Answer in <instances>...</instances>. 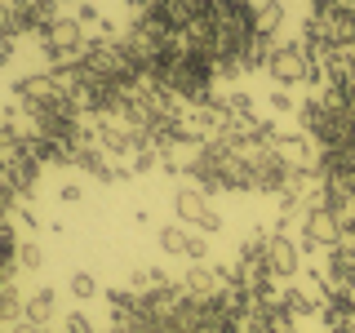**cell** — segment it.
<instances>
[{
    "instance_id": "cell-1",
    "label": "cell",
    "mask_w": 355,
    "mask_h": 333,
    "mask_svg": "<svg viewBox=\"0 0 355 333\" xmlns=\"http://www.w3.org/2000/svg\"><path fill=\"white\" fill-rule=\"evenodd\" d=\"M40 49H44L49 71H58V67H76V62L85 58V53H89V36H85V27H80L71 14H62V18L40 36Z\"/></svg>"
},
{
    "instance_id": "cell-2",
    "label": "cell",
    "mask_w": 355,
    "mask_h": 333,
    "mask_svg": "<svg viewBox=\"0 0 355 333\" xmlns=\"http://www.w3.org/2000/svg\"><path fill=\"white\" fill-rule=\"evenodd\" d=\"M173 214L182 218L187 227L205 231V236H218V231H222V214L214 209L209 191H200V187H182V191H173Z\"/></svg>"
},
{
    "instance_id": "cell-3",
    "label": "cell",
    "mask_w": 355,
    "mask_h": 333,
    "mask_svg": "<svg viewBox=\"0 0 355 333\" xmlns=\"http://www.w3.org/2000/svg\"><path fill=\"white\" fill-rule=\"evenodd\" d=\"M347 240V231H342V222L329 214V209L311 205L302 214V240H297V249L302 253H315V249H333V244Z\"/></svg>"
},
{
    "instance_id": "cell-4",
    "label": "cell",
    "mask_w": 355,
    "mask_h": 333,
    "mask_svg": "<svg viewBox=\"0 0 355 333\" xmlns=\"http://www.w3.org/2000/svg\"><path fill=\"white\" fill-rule=\"evenodd\" d=\"M266 271H271L275 280H293V275L302 271V249H297V240H288L284 231H271V236H266Z\"/></svg>"
},
{
    "instance_id": "cell-5",
    "label": "cell",
    "mask_w": 355,
    "mask_h": 333,
    "mask_svg": "<svg viewBox=\"0 0 355 333\" xmlns=\"http://www.w3.org/2000/svg\"><path fill=\"white\" fill-rule=\"evenodd\" d=\"M182 289H187V298H191V302H209V298H218L222 289H231V284L218 275V266H205V262H196L191 271L182 275Z\"/></svg>"
},
{
    "instance_id": "cell-6",
    "label": "cell",
    "mask_w": 355,
    "mask_h": 333,
    "mask_svg": "<svg viewBox=\"0 0 355 333\" xmlns=\"http://www.w3.org/2000/svg\"><path fill=\"white\" fill-rule=\"evenodd\" d=\"M53 311H58V293H53V289H36V293L27 298V307H22V320H31V325H53Z\"/></svg>"
},
{
    "instance_id": "cell-7",
    "label": "cell",
    "mask_w": 355,
    "mask_h": 333,
    "mask_svg": "<svg viewBox=\"0 0 355 333\" xmlns=\"http://www.w3.org/2000/svg\"><path fill=\"white\" fill-rule=\"evenodd\" d=\"M164 284H173L164 266H133V271H129V289H133V293H142V298L155 293V289H164Z\"/></svg>"
},
{
    "instance_id": "cell-8",
    "label": "cell",
    "mask_w": 355,
    "mask_h": 333,
    "mask_svg": "<svg viewBox=\"0 0 355 333\" xmlns=\"http://www.w3.org/2000/svg\"><path fill=\"white\" fill-rule=\"evenodd\" d=\"M284 0H262L258 5V36L266 40H280V27H284Z\"/></svg>"
},
{
    "instance_id": "cell-9",
    "label": "cell",
    "mask_w": 355,
    "mask_h": 333,
    "mask_svg": "<svg viewBox=\"0 0 355 333\" xmlns=\"http://www.w3.org/2000/svg\"><path fill=\"white\" fill-rule=\"evenodd\" d=\"M22 307H27V298L18 293V284H0V325H18L22 320Z\"/></svg>"
},
{
    "instance_id": "cell-10",
    "label": "cell",
    "mask_w": 355,
    "mask_h": 333,
    "mask_svg": "<svg viewBox=\"0 0 355 333\" xmlns=\"http://www.w3.org/2000/svg\"><path fill=\"white\" fill-rule=\"evenodd\" d=\"M187 244H191V227H160V249L169 258H187Z\"/></svg>"
},
{
    "instance_id": "cell-11",
    "label": "cell",
    "mask_w": 355,
    "mask_h": 333,
    "mask_svg": "<svg viewBox=\"0 0 355 333\" xmlns=\"http://www.w3.org/2000/svg\"><path fill=\"white\" fill-rule=\"evenodd\" d=\"M222 103H227L231 120H253V98L244 94V89H231V94H222Z\"/></svg>"
},
{
    "instance_id": "cell-12",
    "label": "cell",
    "mask_w": 355,
    "mask_h": 333,
    "mask_svg": "<svg viewBox=\"0 0 355 333\" xmlns=\"http://www.w3.org/2000/svg\"><path fill=\"white\" fill-rule=\"evenodd\" d=\"M67 289H71V298H80V302H89V298H98V280L89 271H71V280H67Z\"/></svg>"
},
{
    "instance_id": "cell-13",
    "label": "cell",
    "mask_w": 355,
    "mask_h": 333,
    "mask_svg": "<svg viewBox=\"0 0 355 333\" xmlns=\"http://www.w3.org/2000/svg\"><path fill=\"white\" fill-rule=\"evenodd\" d=\"M18 266H22V271H40V266H44V253H40V244L22 240V244H18Z\"/></svg>"
},
{
    "instance_id": "cell-14",
    "label": "cell",
    "mask_w": 355,
    "mask_h": 333,
    "mask_svg": "<svg viewBox=\"0 0 355 333\" xmlns=\"http://www.w3.org/2000/svg\"><path fill=\"white\" fill-rule=\"evenodd\" d=\"M266 103H271L275 116H297V103H293V94H288V89H271V98H266Z\"/></svg>"
},
{
    "instance_id": "cell-15",
    "label": "cell",
    "mask_w": 355,
    "mask_h": 333,
    "mask_svg": "<svg viewBox=\"0 0 355 333\" xmlns=\"http://www.w3.org/2000/svg\"><path fill=\"white\" fill-rule=\"evenodd\" d=\"M71 18L80 22L85 31H89V27H98V31H103V22H107L103 14H98V5H94V0H89V5H80V9H71Z\"/></svg>"
},
{
    "instance_id": "cell-16",
    "label": "cell",
    "mask_w": 355,
    "mask_h": 333,
    "mask_svg": "<svg viewBox=\"0 0 355 333\" xmlns=\"http://www.w3.org/2000/svg\"><path fill=\"white\" fill-rule=\"evenodd\" d=\"M58 200H62V205H80V200H85V182H80V178H67V182L58 187Z\"/></svg>"
},
{
    "instance_id": "cell-17",
    "label": "cell",
    "mask_w": 355,
    "mask_h": 333,
    "mask_svg": "<svg viewBox=\"0 0 355 333\" xmlns=\"http://www.w3.org/2000/svg\"><path fill=\"white\" fill-rule=\"evenodd\" d=\"M62 333H94V320H89L85 311H71V316L62 320Z\"/></svg>"
},
{
    "instance_id": "cell-18",
    "label": "cell",
    "mask_w": 355,
    "mask_h": 333,
    "mask_svg": "<svg viewBox=\"0 0 355 333\" xmlns=\"http://www.w3.org/2000/svg\"><path fill=\"white\" fill-rule=\"evenodd\" d=\"M187 258H191V262H205V258H209V240H205V231H191V244H187Z\"/></svg>"
},
{
    "instance_id": "cell-19",
    "label": "cell",
    "mask_w": 355,
    "mask_h": 333,
    "mask_svg": "<svg viewBox=\"0 0 355 333\" xmlns=\"http://www.w3.org/2000/svg\"><path fill=\"white\" fill-rule=\"evenodd\" d=\"M14 218L22 222V227H31V231L44 227V222H40V209H31V205H18V209H14Z\"/></svg>"
},
{
    "instance_id": "cell-20",
    "label": "cell",
    "mask_w": 355,
    "mask_h": 333,
    "mask_svg": "<svg viewBox=\"0 0 355 333\" xmlns=\"http://www.w3.org/2000/svg\"><path fill=\"white\" fill-rule=\"evenodd\" d=\"M14 36H0V67H9V62H14Z\"/></svg>"
},
{
    "instance_id": "cell-21",
    "label": "cell",
    "mask_w": 355,
    "mask_h": 333,
    "mask_svg": "<svg viewBox=\"0 0 355 333\" xmlns=\"http://www.w3.org/2000/svg\"><path fill=\"white\" fill-rule=\"evenodd\" d=\"M9 333H44V325H31V320H18V325H9Z\"/></svg>"
},
{
    "instance_id": "cell-22",
    "label": "cell",
    "mask_w": 355,
    "mask_h": 333,
    "mask_svg": "<svg viewBox=\"0 0 355 333\" xmlns=\"http://www.w3.org/2000/svg\"><path fill=\"white\" fill-rule=\"evenodd\" d=\"M62 9H80V5H89V0H58Z\"/></svg>"
},
{
    "instance_id": "cell-23",
    "label": "cell",
    "mask_w": 355,
    "mask_h": 333,
    "mask_svg": "<svg viewBox=\"0 0 355 333\" xmlns=\"http://www.w3.org/2000/svg\"><path fill=\"white\" fill-rule=\"evenodd\" d=\"M347 236H351V240H355V218H351V222H347Z\"/></svg>"
}]
</instances>
